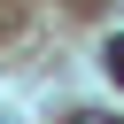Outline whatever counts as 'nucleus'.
Here are the masks:
<instances>
[{"instance_id": "nucleus-2", "label": "nucleus", "mask_w": 124, "mask_h": 124, "mask_svg": "<svg viewBox=\"0 0 124 124\" xmlns=\"http://www.w3.org/2000/svg\"><path fill=\"white\" fill-rule=\"evenodd\" d=\"M70 124H116V116H70Z\"/></svg>"}, {"instance_id": "nucleus-1", "label": "nucleus", "mask_w": 124, "mask_h": 124, "mask_svg": "<svg viewBox=\"0 0 124 124\" xmlns=\"http://www.w3.org/2000/svg\"><path fill=\"white\" fill-rule=\"evenodd\" d=\"M101 70H108V78L124 85V39H108V62H101Z\"/></svg>"}, {"instance_id": "nucleus-3", "label": "nucleus", "mask_w": 124, "mask_h": 124, "mask_svg": "<svg viewBox=\"0 0 124 124\" xmlns=\"http://www.w3.org/2000/svg\"><path fill=\"white\" fill-rule=\"evenodd\" d=\"M0 124H8V116H0Z\"/></svg>"}]
</instances>
